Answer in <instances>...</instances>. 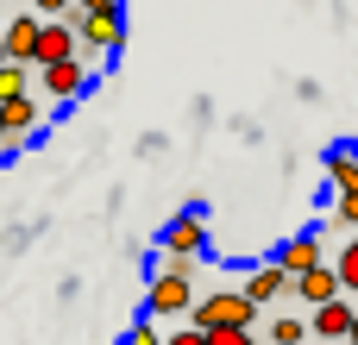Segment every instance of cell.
Returning <instances> with one entry per match:
<instances>
[{
  "mask_svg": "<svg viewBox=\"0 0 358 345\" xmlns=\"http://www.w3.org/2000/svg\"><path fill=\"white\" fill-rule=\"evenodd\" d=\"M76 57L88 63V69H101L107 57H120V44H126V19H120V6H82V19H76Z\"/></svg>",
  "mask_w": 358,
  "mask_h": 345,
  "instance_id": "1",
  "label": "cell"
},
{
  "mask_svg": "<svg viewBox=\"0 0 358 345\" xmlns=\"http://www.w3.org/2000/svg\"><path fill=\"white\" fill-rule=\"evenodd\" d=\"M189 321L208 333V327H258V302L245 289H220V295H195Z\"/></svg>",
  "mask_w": 358,
  "mask_h": 345,
  "instance_id": "2",
  "label": "cell"
},
{
  "mask_svg": "<svg viewBox=\"0 0 358 345\" xmlns=\"http://www.w3.org/2000/svg\"><path fill=\"white\" fill-rule=\"evenodd\" d=\"M164 251H195V258H208V207H201V201H189V207L164 226Z\"/></svg>",
  "mask_w": 358,
  "mask_h": 345,
  "instance_id": "3",
  "label": "cell"
},
{
  "mask_svg": "<svg viewBox=\"0 0 358 345\" xmlns=\"http://www.w3.org/2000/svg\"><path fill=\"white\" fill-rule=\"evenodd\" d=\"M334 295H346V283H340V270L321 258V264H308L302 277H289V302H302V308H321V302H334Z\"/></svg>",
  "mask_w": 358,
  "mask_h": 345,
  "instance_id": "4",
  "label": "cell"
},
{
  "mask_svg": "<svg viewBox=\"0 0 358 345\" xmlns=\"http://www.w3.org/2000/svg\"><path fill=\"white\" fill-rule=\"evenodd\" d=\"M189 308H195V283L189 277H170V270H151L145 314H189Z\"/></svg>",
  "mask_w": 358,
  "mask_h": 345,
  "instance_id": "5",
  "label": "cell"
},
{
  "mask_svg": "<svg viewBox=\"0 0 358 345\" xmlns=\"http://www.w3.org/2000/svg\"><path fill=\"white\" fill-rule=\"evenodd\" d=\"M88 75H94V69H88L82 57H63V63H38V82H44V94H50V101H76V94L88 88Z\"/></svg>",
  "mask_w": 358,
  "mask_h": 345,
  "instance_id": "6",
  "label": "cell"
},
{
  "mask_svg": "<svg viewBox=\"0 0 358 345\" xmlns=\"http://www.w3.org/2000/svg\"><path fill=\"white\" fill-rule=\"evenodd\" d=\"M38 31H44V13H13V19H0L6 57H13V63H31V57H38Z\"/></svg>",
  "mask_w": 358,
  "mask_h": 345,
  "instance_id": "7",
  "label": "cell"
},
{
  "mask_svg": "<svg viewBox=\"0 0 358 345\" xmlns=\"http://www.w3.org/2000/svg\"><path fill=\"white\" fill-rule=\"evenodd\" d=\"M0 126H6V138H13V151H19V145L44 126V107H38L31 94H6V101H0Z\"/></svg>",
  "mask_w": 358,
  "mask_h": 345,
  "instance_id": "8",
  "label": "cell"
},
{
  "mask_svg": "<svg viewBox=\"0 0 358 345\" xmlns=\"http://www.w3.org/2000/svg\"><path fill=\"white\" fill-rule=\"evenodd\" d=\"M239 289H245L258 308H271V302H283V295H289V270H283L277 258H264V264H252V277H245Z\"/></svg>",
  "mask_w": 358,
  "mask_h": 345,
  "instance_id": "9",
  "label": "cell"
},
{
  "mask_svg": "<svg viewBox=\"0 0 358 345\" xmlns=\"http://www.w3.org/2000/svg\"><path fill=\"white\" fill-rule=\"evenodd\" d=\"M308 333L315 339H352V295H334V302L308 308Z\"/></svg>",
  "mask_w": 358,
  "mask_h": 345,
  "instance_id": "10",
  "label": "cell"
},
{
  "mask_svg": "<svg viewBox=\"0 0 358 345\" xmlns=\"http://www.w3.org/2000/svg\"><path fill=\"white\" fill-rule=\"evenodd\" d=\"M76 25L69 19H44V31H38V57L31 63H63V57H76Z\"/></svg>",
  "mask_w": 358,
  "mask_h": 345,
  "instance_id": "11",
  "label": "cell"
},
{
  "mask_svg": "<svg viewBox=\"0 0 358 345\" xmlns=\"http://www.w3.org/2000/svg\"><path fill=\"white\" fill-rule=\"evenodd\" d=\"M321 258H327V251H321V233H296V239H283V245H277V264H283L289 277H302V270H308V264H321Z\"/></svg>",
  "mask_w": 358,
  "mask_h": 345,
  "instance_id": "12",
  "label": "cell"
},
{
  "mask_svg": "<svg viewBox=\"0 0 358 345\" xmlns=\"http://www.w3.org/2000/svg\"><path fill=\"white\" fill-rule=\"evenodd\" d=\"M327 182L334 189H358V145H334L327 151Z\"/></svg>",
  "mask_w": 358,
  "mask_h": 345,
  "instance_id": "13",
  "label": "cell"
},
{
  "mask_svg": "<svg viewBox=\"0 0 358 345\" xmlns=\"http://www.w3.org/2000/svg\"><path fill=\"white\" fill-rule=\"evenodd\" d=\"M327 226L358 233V189H334V214H327Z\"/></svg>",
  "mask_w": 358,
  "mask_h": 345,
  "instance_id": "14",
  "label": "cell"
},
{
  "mask_svg": "<svg viewBox=\"0 0 358 345\" xmlns=\"http://www.w3.org/2000/svg\"><path fill=\"white\" fill-rule=\"evenodd\" d=\"M271 339L277 345H302L308 339V314H277V321H271Z\"/></svg>",
  "mask_w": 358,
  "mask_h": 345,
  "instance_id": "15",
  "label": "cell"
},
{
  "mask_svg": "<svg viewBox=\"0 0 358 345\" xmlns=\"http://www.w3.org/2000/svg\"><path fill=\"white\" fill-rule=\"evenodd\" d=\"M25 88H31V69L6 57V63H0V101H6V94H25Z\"/></svg>",
  "mask_w": 358,
  "mask_h": 345,
  "instance_id": "16",
  "label": "cell"
},
{
  "mask_svg": "<svg viewBox=\"0 0 358 345\" xmlns=\"http://www.w3.org/2000/svg\"><path fill=\"white\" fill-rule=\"evenodd\" d=\"M334 270H340V283H346V295H358V233L346 239V251L334 258Z\"/></svg>",
  "mask_w": 358,
  "mask_h": 345,
  "instance_id": "17",
  "label": "cell"
},
{
  "mask_svg": "<svg viewBox=\"0 0 358 345\" xmlns=\"http://www.w3.org/2000/svg\"><path fill=\"white\" fill-rule=\"evenodd\" d=\"M201 345H252V327H208Z\"/></svg>",
  "mask_w": 358,
  "mask_h": 345,
  "instance_id": "18",
  "label": "cell"
},
{
  "mask_svg": "<svg viewBox=\"0 0 358 345\" xmlns=\"http://www.w3.org/2000/svg\"><path fill=\"white\" fill-rule=\"evenodd\" d=\"M164 339V333H157V327H151V321H138V327H132V333H126V345H157Z\"/></svg>",
  "mask_w": 358,
  "mask_h": 345,
  "instance_id": "19",
  "label": "cell"
},
{
  "mask_svg": "<svg viewBox=\"0 0 358 345\" xmlns=\"http://www.w3.org/2000/svg\"><path fill=\"white\" fill-rule=\"evenodd\" d=\"M170 345H201V327H195V321H189V327H176V333H170Z\"/></svg>",
  "mask_w": 358,
  "mask_h": 345,
  "instance_id": "20",
  "label": "cell"
},
{
  "mask_svg": "<svg viewBox=\"0 0 358 345\" xmlns=\"http://www.w3.org/2000/svg\"><path fill=\"white\" fill-rule=\"evenodd\" d=\"M76 6H120V0H76Z\"/></svg>",
  "mask_w": 358,
  "mask_h": 345,
  "instance_id": "21",
  "label": "cell"
},
{
  "mask_svg": "<svg viewBox=\"0 0 358 345\" xmlns=\"http://www.w3.org/2000/svg\"><path fill=\"white\" fill-rule=\"evenodd\" d=\"M0 151H13V138H6V126H0Z\"/></svg>",
  "mask_w": 358,
  "mask_h": 345,
  "instance_id": "22",
  "label": "cell"
},
{
  "mask_svg": "<svg viewBox=\"0 0 358 345\" xmlns=\"http://www.w3.org/2000/svg\"><path fill=\"white\" fill-rule=\"evenodd\" d=\"M352 345H358V308H352Z\"/></svg>",
  "mask_w": 358,
  "mask_h": 345,
  "instance_id": "23",
  "label": "cell"
},
{
  "mask_svg": "<svg viewBox=\"0 0 358 345\" xmlns=\"http://www.w3.org/2000/svg\"><path fill=\"white\" fill-rule=\"evenodd\" d=\"M0 63H6V44H0Z\"/></svg>",
  "mask_w": 358,
  "mask_h": 345,
  "instance_id": "24",
  "label": "cell"
}]
</instances>
